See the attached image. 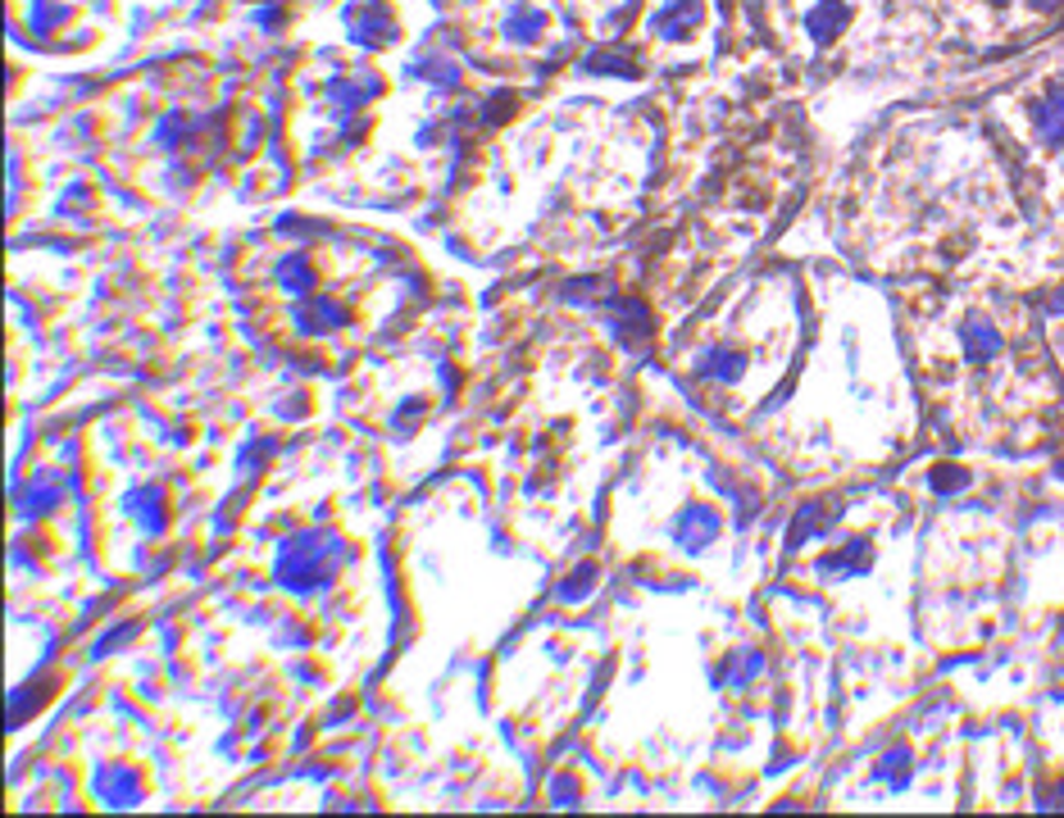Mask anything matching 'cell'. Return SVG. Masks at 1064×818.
I'll return each mask as SVG.
<instances>
[{"label":"cell","mask_w":1064,"mask_h":818,"mask_svg":"<svg viewBox=\"0 0 1064 818\" xmlns=\"http://www.w3.org/2000/svg\"><path fill=\"white\" fill-rule=\"evenodd\" d=\"M1051 805H1060V809H1064V783L1055 787V800H1051Z\"/></svg>","instance_id":"cell-3"},{"label":"cell","mask_w":1064,"mask_h":818,"mask_svg":"<svg viewBox=\"0 0 1064 818\" xmlns=\"http://www.w3.org/2000/svg\"><path fill=\"white\" fill-rule=\"evenodd\" d=\"M1033 127L1046 146H1064V87H1051L1037 105H1033Z\"/></svg>","instance_id":"cell-1"},{"label":"cell","mask_w":1064,"mask_h":818,"mask_svg":"<svg viewBox=\"0 0 1064 818\" xmlns=\"http://www.w3.org/2000/svg\"><path fill=\"white\" fill-rule=\"evenodd\" d=\"M1060 478H1064V459H1060Z\"/></svg>","instance_id":"cell-4"},{"label":"cell","mask_w":1064,"mask_h":818,"mask_svg":"<svg viewBox=\"0 0 1064 818\" xmlns=\"http://www.w3.org/2000/svg\"><path fill=\"white\" fill-rule=\"evenodd\" d=\"M960 341H964V355H969L973 364H988V360L1001 355V332H996L992 323H969V328H960Z\"/></svg>","instance_id":"cell-2"}]
</instances>
